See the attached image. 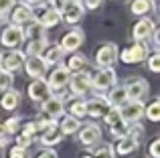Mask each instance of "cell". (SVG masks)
<instances>
[{"mask_svg":"<svg viewBox=\"0 0 160 158\" xmlns=\"http://www.w3.org/2000/svg\"><path fill=\"white\" fill-rule=\"evenodd\" d=\"M27 91H28V97L32 99V101H39V103H43L47 97H51V91H49V87H47V81L45 79H35V81H31L28 83V87H27Z\"/></svg>","mask_w":160,"mask_h":158,"instance_id":"17","label":"cell"},{"mask_svg":"<svg viewBox=\"0 0 160 158\" xmlns=\"http://www.w3.org/2000/svg\"><path fill=\"white\" fill-rule=\"evenodd\" d=\"M8 18H10V24H14V27H24V24H28L32 20V8L24 6V4H14V8H12L10 12H8Z\"/></svg>","mask_w":160,"mask_h":158,"instance_id":"18","label":"cell"},{"mask_svg":"<svg viewBox=\"0 0 160 158\" xmlns=\"http://www.w3.org/2000/svg\"><path fill=\"white\" fill-rule=\"evenodd\" d=\"M108 110H109V103L106 101L103 95H93L91 99H87V101H85V111H87V116L93 118V120L103 118Z\"/></svg>","mask_w":160,"mask_h":158,"instance_id":"13","label":"cell"},{"mask_svg":"<svg viewBox=\"0 0 160 158\" xmlns=\"http://www.w3.org/2000/svg\"><path fill=\"white\" fill-rule=\"evenodd\" d=\"M14 142H16V146H18V148H24V150H27V146H31L32 140H31V138H27V136H22V134H16Z\"/></svg>","mask_w":160,"mask_h":158,"instance_id":"39","label":"cell"},{"mask_svg":"<svg viewBox=\"0 0 160 158\" xmlns=\"http://www.w3.org/2000/svg\"><path fill=\"white\" fill-rule=\"evenodd\" d=\"M22 136H27V138H31V140H35V136H37V124L35 122H27L22 126V132H20Z\"/></svg>","mask_w":160,"mask_h":158,"instance_id":"36","label":"cell"},{"mask_svg":"<svg viewBox=\"0 0 160 158\" xmlns=\"http://www.w3.org/2000/svg\"><path fill=\"white\" fill-rule=\"evenodd\" d=\"M0 69H2V53H0Z\"/></svg>","mask_w":160,"mask_h":158,"instance_id":"47","label":"cell"},{"mask_svg":"<svg viewBox=\"0 0 160 158\" xmlns=\"http://www.w3.org/2000/svg\"><path fill=\"white\" fill-rule=\"evenodd\" d=\"M144 114L150 122H158L160 120V99H154L148 107H144Z\"/></svg>","mask_w":160,"mask_h":158,"instance_id":"31","label":"cell"},{"mask_svg":"<svg viewBox=\"0 0 160 158\" xmlns=\"http://www.w3.org/2000/svg\"><path fill=\"white\" fill-rule=\"evenodd\" d=\"M24 71H27L28 77L32 79H43L45 73H47V65L39 59V57H32V59H24Z\"/></svg>","mask_w":160,"mask_h":158,"instance_id":"21","label":"cell"},{"mask_svg":"<svg viewBox=\"0 0 160 158\" xmlns=\"http://www.w3.org/2000/svg\"><path fill=\"white\" fill-rule=\"evenodd\" d=\"M57 124H59V130H61V134H63V136L75 134V132H77L79 128H81L79 120L71 118V116H63V120H61V122H57Z\"/></svg>","mask_w":160,"mask_h":158,"instance_id":"30","label":"cell"},{"mask_svg":"<svg viewBox=\"0 0 160 158\" xmlns=\"http://www.w3.org/2000/svg\"><path fill=\"white\" fill-rule=\"evenodd\" d=\"M8 158H27V150H24V148L14 146L10 150V154H8Z\"/></svg>","mask_w":160,"mask_h":158,"instance_id":"41","label":"cell"},{"mask_svg":"<svg viewBox=\"0 0 160 158\" xmlns=\"http://www.w3.org/2000/svg\"><path fill=\"white\" fill-rule=\"evenodd\" d=\"M118 75L113 69H98V71L91 73V89L98 91H108L116 85Z\"/></svg>","mask_w":160,"mask_h":158,"instance_id":"6","label":"cell"},{"mask_svg":"<svg viewBox=\"0 0 160 158\" xmlns=\"http://www.w3.org/2000/svg\"><path fill=\"white\" fill-rule=\"evenodd\" d=\"M106 97V101L109 103V107H124L126 103L130 101L128 95H126V87L124 85H113L112 89H109L108 95H103Z\"/></svg>","mask_w":160,"mask_h":158,"instance_id":"20","label":"cell"},{"mask_svg":"<svg viewBox=\"0 0 160 158\" xmlns=\"http://www.w3.org/2000/svg\"><path fill=\"white\" fill-rule=\"evenodd\" d=\"M138 142H140V140L134 138L132 134H126L124 138H122L120 142H118L116 152H118V154H122V156H128V154H132V152L138 148Z\"/></svg>","mask_w":160,"mask_h":158,"instance_id":"28","label":"cell"},{"mask_svg":"<svg viewBox=\"0 0 160 158\" xmlns=\"http://www.w3.org/2000/svg\"><path fill=\"white\" fill-rule=\"evenodd\" d=\"M154 28H156L154 20L150 18V16H142V18L138 20L136 24H134V28H132L134 41H136V43H144V41L154 32Z\"/></svg>","mask_w":160,"mask_h":158,"instance_id":"11","label":"cell"},{"mask_svg":"<svg viewBox=\"0 0 160 158\" xmlns=\"http://www.w3.org/2000/svg\"><path fill=\"white\" fill-rule=\"evenodd\" d=\"M22 32H24V39H28V41H37V39H47V31H45V28L41 27V24L37 22L35 18H32V20H31V22H28V24H24Z\"/></svg>","mask_w":160,"mask_h":158,"instance_id":"26","label":"cell"},{"mask_svg":"<svg viewBox=\"0 0 160 158\" xmlns=\"http://www.w3.org/2000/svg\"><path fill=\"white\" fill-rule=\"evenodd\" d=\"M87 67V57L81 55V53H71V57L67 59L65 69L69 73H79V71H85Z\"/></svg>","mask_w":160,"mask_h":158,"instance_id":"27","label":"cell"},{"mask_svg":"<svg viewBox=\"0 0 160 158\" xmlns=\"http://www.w3.org/2000/svg\"><path fill=\"white\" fill-rule=\"evenodd\" d=\"M146 59H148V69H150V71H152V73H158L160 71V53L154 51L152 55L146 57Z\"/></svg>","mask_w":160,"mask_h":158,"instance_id":"35","label":"cell"},{"mask_svg":"<svg viewBox=\"0 0 160 158\" xmlns=\"http://www.w3.org/2000/svg\"><path fill=\"white\" fill-rule=\"evenodd\" d=\"M69 77H71V73L65 69V65H61V67H57L55 71L49 75L47 79V87H49V91H61V89H65L67 87V83H69Z\"/></svg>","mask_w":160,"mask_h":158,"instance_id":"12","label":"cell"},{"mask_svg":"<svg viewBox=\"0 0 160 158\" xmlns=\"http://www.w3.org/2000/svg\"><path fill=\"white\" fill-rule=\"evenodd\" d=\"M148 57V45L144 43H134L130 47H126L122 53H118V59L126 65H138Z\"/></svg>","mask_w":160,"mask_h":158,"instance_id":"2","label":"cell"},{"mask_svg":"<svg viewBox=\"0 0 160 158\" xmlns=\"http://www.w3.org/2000/svg\"><path fill=\"white\" fill-rule=\"evenodd\" d=\"M4 134H6V132H4V126L0 124V138H4Z\"/></svg>","mask_w":160,"mask_h":158,"instance_id":"45","label":"cell"},{"mask_svg":"<svg viewBox=\"0 0 160 158\" xmlns=\"http://www.w3.org/2000/svg\"><path fill=\"white\" fill-rule=\"evenodd\" d=\"M103 120H106V124L109 126V134H112L113 138L122 140L126 134H128V124L122 120L120 107H109L106 111V116H103Z\"/></svg>","mask_w":160,"mask_h":158,"instance_id":"3","label":"cell"},{"mask_svg":"<svg viewBox=\"0 0 160 158\" xmlns=\"http://www.w3.org/2000/svg\"><path fill=\"white\" fill-rule=\"evenodd\" d=\"M6 144H8V140H6V138H0V156L4 154V148H6Z\"/></svg>","mask_w":160,"mask_h":158,"instance_id":"44","label":"cell"},{"mask_svg":"<svg viewBox=\"0 0 160 158\" xmlns=\"http://www.w3.org/2000/svg\"><path fill=\"white\" fill-rule=\"evenodd\" d=\"M37 158H57V152H55L53 148H47V150H43Z\"/></svg>","mask_w":160,"mask_h":158,"instance_id":"42","label":"cell"},{"mask_svg":"<svg viewBox=\"0 0 160 158\" xmlns=\"http://www.w3.org/2000/svg\"><path fill=\"white\" fill-rule=\"evenodd\" d=\"M14 4H16V0H0V16H6L14 8Z\"/></svg>","mask_w":160,"mask_h":158,"instance_id":"37","label":"cell"},{"mask_svg":"<svg viewBox=\"0 0 160 158\" xmlns=\"http://www.w3.org/2000/svg\"><path fill=\"white\" fill-rule=\"evenodd\" d=\"M156 10V4H154V0H130V12L132 14H138L142 18V16H148L150 12Z\"/></svg>","mask_w":160,"mask_h":158,"instance_id":"23","label":"cell"},{"mask_svg":"<svg viewBox=\"0 0 160 158\" xmlns=\"http://www.w3.org/2000/svg\"><path fill=\"white\" fill-rule=\"evenodd\" d=\"M69 89L75 97H83L91 91V75L87 71H79V73H73L69 77Z\"/></svg>","mask_w":160,"mask_h":158,"instance_id":"7","label":"cell"},{"mask_svg":"<svg viewBox=\"0 0 160 158\" xmlns=\"http://www.w3.org/2000/svg\"><path fill=\"white\" fill-rule=\"evenodd\" d=\"M63 55H65V53L61 51V47H59V45H47V47H45V51L41 53V57H39V59H41V61H43V63L49 67V65L61 63Z\"/></svg>","mask_w":160,"mask_h":158,"instance_id":"22","label":"cell"},{"mask_svg":"<svg viewBox=\"0 0 160 158\" xmlns=\"http://www.w3.org/2000/svg\"><path fill=\"white\" fill-rule=\"evenodd\" d=\"M67 116H71V118H75V120L85 118V116H87V111H85V99H83V97L69 99V103H67Z\"/></svg>","mask_w":160,"mask_h":158,"instance_id":"24","label":"cell"},{"mask_svg":"<svg viewBox=\"0 0 160 158\" xmlns=\"http://www.w3.org/2000/svg\"><path fill=\"white\" fill-rule=\"evenodd\" d=\"M79 2H81V0H79Z\"/></svg>","mask_w":160,"mask_h":158,"instance_id":"48","label":"cell"},{"mask_svg":"<svg viewBox=\"0 0 160 158\" xmlns=\"http://www.w3.org/2000/svg\"><path fill=\"white\" fill-rule=\"evenodd\" d=\"M124 87H126V95H128L130 101H142L148 95V83L144 79H132Z\"/></svg>","mask_w":160,"mask_h":158,"instance_id":"15","label":"cell"},{"mask_svg":"<svg viewBox=\"0 0 160 158\" xmlns=\"http://www.w3.org/2000/svg\"><path fill=\"white\" fill-rule=\"evenodd\" d=\"M47 0H22L20 4H24V6H28V8H35V6H39V4H45Z\"/></svg>","mask_w":160,"mask_h":158,"instance_id":"43","label":"cell"},{"mask_svg":"<svg viewBox=\"0 0 160 158\" xmlns=\"http://www.w3.org/2000/svg\"><path fill=\"white\" fill-rule=\"evenodd\" d=\"M59 14H61L63 22L77 24L79 20L83 18L85 10H83V6H81L79 0H61V4H59Z\"/></svg>","mask_w":160,"mask_h":158,"instance_id":"1","label":"cell"},{"mask_svg":"<svg viewBox=\"0 0 160 158\" xmlns=\"http://www.w3.org/2000/svg\"><path fill=\"white\" fill-rule=\"evenodd\" d=\"M12 87V73L0 69V91H8Z\"/></svg>","mask_w":160,"mask_h":158,"instance_id":"34","label":"cell"},{"mask_svg":"<svg viewBox=\"0 0 160 158\" xmlns=\"http://www.w3.org/2000/svg\"><path fill=\"white\" fill-rule=\"evenodd\" d=\"M22 43H24L22 27L8 24V27L2 28V32H0V45H2V47H6L8 51H14V49H18Z\"/></svg>","mask_w":160,"mask_h":158,"instance_id":"4","label":"cell"},{"mask_svg":"<svg viewBox=\"0 0 160 158\" xmlns=\"http://www.w3.org/2000/svg\"><path fill=\"white\" fill-rule=\"evenodd\" d=\"M24 59H27V57H24V53L20 51V49L8 51L6 55H2V69L8 71V73H14L24 65Z\"/></svg>","mask_w":160,"mask_h":158,"instance_id":"16","label":"cell"},{"mask_svg":"<svg viewBox=\"0 0 160 158\" xmlns=\"http://www.w3.org/2000/svg\"><path fill=\"white\" fill-rule=\"evenodd\" d=\"M49 45L47 39H37V41H28L27 43V49H24V57L27 59H32V57H41V53L45 51V47Z\"/></svg>","mask_w":160,"mask_h":158,"instance_id":"29","label":"cell"},{"mask_svg":"<svg viewBox=\"0 0 160 158\" xmlns=\"http://www.w3.org/2000/svg\"><path fill=\"white\" fill-rule=\"evenodd\" d=\"M2 126H4V132H6V134H16V132L20 130V118L18 116H12V118H8Z\"/></svg>","mask_w":160,"mask_h":158,"instance_id":"32","label":"cell"},{"mask_svg":"<svg viewBox=\"0 0 160 158\" xmlns=\"http://www.w3.org/2000/svg\"><path fill=\"white\" fill-rule=\"evenodd\" d=\"M4 20H6V18H4V16H0V28H2V24H4Z\"/></svg>","mask_w":160,"mask_h":158,"instance_id":"46","label":"cell"},{"mask_svg":"<svg viewBox=\"0 0 160 158\" xmlns=\"http://www.w3.org/2000/svg\"><path fill=\"white\" fill-rule=\"evenodd\" d=\"M61 140H63V134H61V130H59L57 122H53L49 128H45V130L41 132V136H39V142L43 144L45 148H51L55 144H59Z\"/></svg>","mask_w":160,"mask_h":158,"instance_id":"19","label":"cell"},{"mask_svg":"<svg viewBox=\"0 0 160 158\" xmlns=\"http://www.w3.org/2000/svg\"><path fill=\"white\" fill-rule=\"evenodd\" d=\"M65 111V97L61 95H51L41 103V116L49 120H59Z\"/></svg>","mask_w":160,"mask_h":158,"instance_id":"8","label":"cell"},{"mask_svg":"<svg viewBox=\"0 0 160 158\" xmlns=\"http://www.w3.org/2000/svg\"><path fill=\"white\" fill-rule=\"evenodd\" d=\"M91 158H113V148L108 146V144H102V146H98L93 150Z\"/></svg>","mask_w":160,"mask_h":158,"instance_id":"33","label":"cell"},{"mask_svg":"<svg viewBox=\"0 0 160 158\" xmlns=\"http://www.w3.org/2000/svg\"><path fill=\"white\" fill-rule=\"evenodd\" d=\"M18 103H20V93L16 89L4 91V95L0 97V107L6 110V111H14L16 107H18Z\"/></svg>","mask_w":160,"mask_h":158,"instance_id":"25","label":"cell"},{"mask_svg":"<svg viewBox=\"0 0 160 158\" xmlns=\"http://www.w3.org/2000/svg\"><path fill=\"white\" fill-rule=\"evenodd\" d=\"M120 116L126 124H136L144 116V101H128L124 107H120Z\"/></svg>","mask_w":160,"mask_h":158,"instance_id":"14","label":"cell"},{"mask_svg":"<svg viewBox=\"0 0 160 158\" xmlns=\"http://www.w3.org/2000/svg\"><path fill=\"white\" fill-rule=\"evenodd\" d=\"M118 53H120L118 51V45L103 43L98 49V53H95V65H98V69H113V65L118 61Z\"/></svg>","mask_w":160,"mask_h":158,"instance_id":"5","label":"cell"},{"mask_svg":"<svg viewBox=\"0 0 160 158\" xmlns=\"http://www.w3.org/2000/svg\"><path fill=\"white\" fill-rule=\"evenodd\" d=\"M83 41H85V35H83L81 28H71L69 32H65L61 37L59 47H61L63 53H77V49L83 45Z\"/></svg>","mask_w":160,"mask_h":158,"instance_id":"9","label":"cell"},{"mask_svg":"<svg viewBox=\"0 0 160 158\" xmlns=\"http://www.w3.org/2000/svg\"><path fill=\"white\" fill-rule=\"evenodd\" d=\"M150 156L160 158V138H154L152 142H150Z\"/></svg>","mask_w":160,"mask_h":158,"instance_id":"40","label":"cell"},{"mask_svg":"<svg viewBox=\"0 0 160 158\" xmlns=\"http://www.w3.org/2000/svg\"><path fill=\"white\" fill-rule=\"evenodd\" d=\"M102 4H103V0H81L83 10H98Z\"/></svg>","mask_w":160,"mask_h":158,"instance_id":"38","label":"cell"},{"mask_svg":"<svg viewBox=\"0 0 160 158\" xmlns=\"http://www.w3.org/2000/svg\"><path fill=\"white\" fill-rule=\"evenodd\" d=\"M77 132H79V142H81L83 146H93V144H99V140H102V130H99V126L93 124V122L83 124Z\"/></svg>","mask_w":160,"mask_h":158,"instance_id":"10","label":"cell"}]
</instances>
